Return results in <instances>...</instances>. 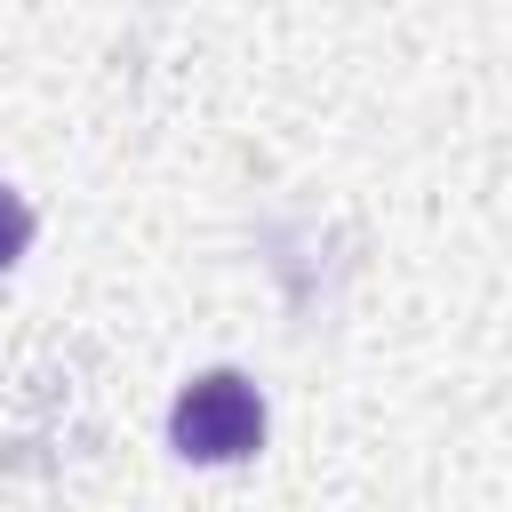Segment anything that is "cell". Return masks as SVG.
I'll use <instances>...</instances> for the list:
<instances>
[{
    "label": "cell",
    "mask_w": 512,
    "mask_h": 512,
    "mask_svg": "<svg viewBox=\"0 0 512 512\" xmlns=\"http://www.w3.org/2000/svg\"><path fill=\"white\" fill-rule=\"evenodd\" d=\"M168 440L192 456V464H240L264 448V400L240 368H208L176 392L168 408Z\"/></svg>",
    "instance_id": "1"
},
{
    "label": "cell",
    "mask_w": 512,
    "mask_h": 512,
    "mask_svg": "<svg viewBox=\"0 0 512 512\" xmlns=\"http://www.w3.org/2000/svg\"><path fill=\"white\" fill-rule=\"evenodd\" d=\"M24 248H32V208H24V200L0 184V272H8Z\"/></svg>",
    "instance_id": "2"
}]
</instances>
